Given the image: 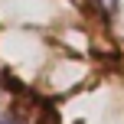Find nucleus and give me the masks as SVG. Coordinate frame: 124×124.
<instances>
[{
	"label": "nucleus",
	"instance_id": "f257e3e1",
	"mask_svg": "<svg viewBox=\"0 0 124 124\" xmlns=\"http://www.w3.org/2000/svg\"><path fill=\"white\" fill-rule=\"evenodd\" d=\"M95 3L105 10V16H114V13H118V0H95Z\"/></svg>",
	"mask_w": 124,
	"mask_h": 124
},
{
	"label": "nucleus",
	"instance_id": "f03ea898",
	"mask_svg": "<svg viewBox=\"0 0 124 124\" xmlns=\"http://www.w3.org/2000/svg\"><path fill=\"white\" fill-rule=\"evenodd\" d=\"M0 124H23V121H20V118H7V114H3V118H0Z\"/></svg>",
	"mask_w": 124,
	"mask_h": 124
}]
</instances>
